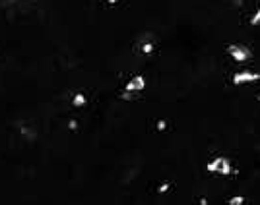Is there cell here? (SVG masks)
Instances as JSON below:
<instances>
[{
    "mask_svg": "<svg viewBox=\"0 0 260 205\" xmlns=\"http://www.w3.org/2000/svg\"><path fill=\"white\" fill-rule=\"evenodd\" d=\"M93 29L134 47L105 51L29 29L0 33V99L47 110L0 138V205H117L134 162L132 205H260V81L235 87L229 43L260 51V0H70Z\"/></svg>",
    "mask_w": 260,
    "mask_h": 205,
    "instance_id": "cell-1",
    "label": "cell"
},
{
    "mask_svg": "<svg viewBox=\"0 0 260 205\" xmlns=\"http://www.w3.org/2000/svg\"><path fill=\"white\" fill-rule=\"evenodd\" d=\"M225 54H228V58L231 62H235V64H239V66L250 64L252 58H254L252 49L245 43H229L228 47H225Z\"/></svg>",
    "mask_w": 260,
    "mask_h": 205,
    "instance_id": "cell-2",
    "label": "cell"
},
{
    "mask_svg": "<svg viewBox=\"0 0 260 205\" xmlns=\"http://www.w3.org/2000/svg\"><path fill=\"white\" fill-rule=\"evenodd\" d=\"M229 79H231V84L235 87L252 86V84H258L260 81V72L254 70L250 64H247V66H241L239 70H235Z\"/></svg>",
    "mask_w": 260,
    "mask_h": 205,
    "instance_id": "cell-3",
    "label": "cell"
},
{
    "mask_svg": "<svg viewBox=\"0 0 260 205\" xmlns=\"http://www.w3.org/2000/svg\"><path fill=\"white\" fill-rule=\"evenodd\" d=\"M155 51H157V43H155V41H146V43L140 45V49H138V53H140L142 56H152V54H155Z\"/></svg>",
    "mask_w": 260,
    "mask_h": 205,
    "instance_id": "cell-4",
    "label": "cell"
}]
</instances>
